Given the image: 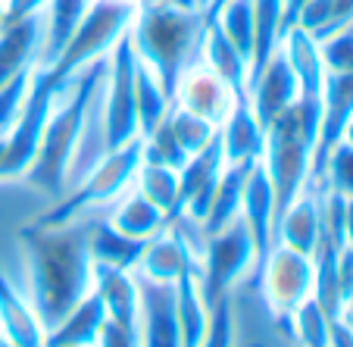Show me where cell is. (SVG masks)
Instances as JSON below:
<instances>
[{
  "label": "cell",
  "mask_w": 353,
  "mask_h": 347,
  "mask_svg": "<svg viewBox=\"0 0 353 347\" xmlns=\"http://www.w3.org/2000/svg\"><path fill=\"white\" fill-rule=\"evenodd\" d=\"M313 0H285V32L291 26H297V19H300V13L310 7Z\"/></svg>",
  "instance_id": "obj_40"
},
{
  "label": "cell",
  "mask_w": 353,
  "mask_h": 347,
  "mask_svg": "<svg viewBox=\"0 0 353 347\" xmlns=\"http://www.w3.org/2000/svg\"><path fill=\"white\" fill-rule=\"evenodd\" d=\"M94 347H141V332H138V319H116L107 316L100 335L94 341Z\"/></svg>",
  "instance_id": "obj_36"
},
{
  "label": "cell",
  "mask_w": 353,
  "mask_h": 347,
  "mask_svg": "<svg viewBox=\"0 0 353 347\" xmlns=\"http://www.w3.org/2000/svg\"><path fill=\"white\" fill-rule=\"evenodd\" d=\"M44 7H47V0H3V26L22 22V19H28V16H38Z\"/></svg>",
  "instance_id": "obj_38"
},
{
  "label": "cell",
  "mask_w": 353,
  "mask_h": 347,
  "mask_svg": "<svg viewBox=\"0 0 353 347\" xmlns=\"http://www.w3.org/2000/svg\"><path fill=\"white\" fill-rule=\"evenodd\" d=\"M222 172H225V160H222V147H219V135L210 147L197 150L194 157H188L185 166L179 169L181 179V194H179V210L181 216L194 219L200 226V219L207 216L210 204H213L216 185H219Z\"/></svg>",
  "instance_id": "obj_13"
},
{
  "label": "cell",
  "mask_w": 353,
  "mask_h": 347,
  "mask_svg": "<svg viewBox=\"0 0 353 347\" xmlns=\"http://www.w3.org/2000/svg\"><path fill=\"white\" fill-rule=\"evenodd\" d=\"M200 63L207 69H213L234 94L247 91V75H250V63L241 54L238 47L225 38L219 26L213 19H207V28H203V44H200Z\"/></svg>",
  "instance_id": "obj_20"
},
{
  "label": "cell",
  "mask_w": 353,
  "mask_h": 347,
  "mask_svg": "<svg viewBox=\"0 0 353 347\" xmlns=\"http://www.w3.org/2000/svg\"><path fill=\"white\" fill-rule=\"evenodd\" d=\"M325 72H353V19L319 38Z\"/></svg>",
  "instance_id": "obj_33"
},
{
  "label": "cell",
  "mask_w": 353,
  "mask_h": 347,
  "mask_svg": "<svg viewBox=\"0 0 353 347\" xmlns=\"http://www.w3.org/2000/svg\"><path fill=\"white\" fill-rule=\"evenodd\" d=\"M344 244L353 250V197H347L344 204Z\"/></svg>",
  "instance_id": "obj_41"
},
{
  "label": "cell",
  "mask_w": 353,
  "mask_h": 347,
  "mask_svg": "<svg viewBox=\"0 0 353 347\" xmlns=\"http://www.w3.org/2000/svg\"><path fill=\"white\" fill-rule=\"evenodd\" d=\"M207 13L203 10H181L166 0H141L134 19L128 26L134 54L144 66L154 69L169 101H175V88L188 66L200 57Z\"/></svg>",
  "instance_id": "obj_3"
},
{
  "label": "cell",
  "mask_w": 353,
  "mask_h": 347,
  "mask_svg": "<svg viewBox=\"0 0 353 347\" xmlns=\"http://www.w3.org/2000/svg\"><path fill=\"white\" fill-rule=\"evenodd\" d=\"M213 22L225 32V38L247 57L254 60V0H228L225 7L213 16Z\"/></svg>",
  "instance_id": "obj_32"
},
{
  "label": "cell",
  "mask_w": 353,
  "mask_h": 347,
  "mask_svg": "<svg viewBox=\"0 0 353 347\" xmlns=\"http://www.w3.org/2000/svg\"><path fill=\"white\" fill-rule=\"evenodd\" d=\"M234 97H238V94H234L213 69H207L200 60H194L191 66L181 72L172 103L188 110V113L200 116V119L213 122V126H222V119L228 116Z\"/></svg>",
  "instance_id": "obj_12"
},
{
  "label": "cell",
  "mask_w": 353,
  "mask_h": 347,
  "mask_svg": "<svg viewBox=\"0 0 353 347\" xmlns=\"http://www.w3.org/2000/svg\"><path fill=\"white\" fill-rule=\"evenodd\" d=\"M44 347H75V344H44Z\"/></svg>",
  "instance_id": "obj_45"
},
{
  "label": "cell",
  "mask_w": 353,
  "mask_h": 347,
  "mask_svg": "<svg viewBox=\"0 0 353 347\" xmlns=\"http://www.w3.org/2000/svg\"><path fill=\"white\" fill-rule=\"evenodd\" d=\"M219 147L225 166H254L266 150V126L256 119L247 94H238L219 126Z\"/></svg>",
  "instance_id": "obj_14"
},
{
  "label": "cell",
  "mask_w": 353,
  "mask_h": 347,
  "mask_svg": "<svg viewBox=\"0 0 353 347\" xmlns=\"http://www.w3.org/2000/svg\"><path fill=\"white\" fill-rule=\"evenodd\" d=\"M338 285H341V297H344V307L353 304V250L344 247L338 257Z\"/></svg>",
  "instance_id": "obj_39"
},
{
  "label": "cell",
  "mask_w": 353,
  "mask_h": 347,
  "mask_svg": "<svg viewBox=\"0 0 353 347\" xmlns=\"http://www.w3.org/2000/svg\"><path fill=\"white\" fill-rule=\"evenodd\" d=\"M107 319V304H103V294L97 288L81 297L54 328L44 332V344H75V347H94L100 335V326Z\"/></svg>",
  "instance_id": "obj_18"
},
{
  "label": "cell",
  "mask_w": 353,
  "mask_h": 347,
  "mask_svg": "<svg viewBox=\"0 0 353 347\" xmlns=\"http://www.w3.org/2000/svg\"><path fill=\"white\" fill-rule=\"evenodd\" d=\"M19 241L28 260L32 307L47 332L94 288L88 226H81L79 219L63 226L28 222L19 228Z\"/></svg>",
  "instance_id": "obj_1"
},
{
  "label": "cell",
  "mask_w": 353,
  "mask_h": 347,
  "mask_svg": "<svg viewBox=\"0 0 353 347\" xmlns=\"http://www.w3.org/2000/svg\"><path fill=\"white\" fill-rule=\"evenodd\" d=\"M0 335L16 347H44V326L38 322L32 301L7 281L0 269Z\"/></svg>",
  "instance_id": "obj_19"
},
{
  "label": "cell",
  "mask_w": 353,
  "mask_h": 347,
  "mask_svg": "<svg viewBox=\"0 0 353 347\" xmlns=\"http://www.w3.org/2000/svg\"><path fill=\"white\" fill-rule=\"evenodd\" d=\"M0 347H16V344H13V341H7L3 335H0Z\"/></svg>",
  "instance_id": "obj_44"
},
{
  "label": "cell",
  "mask_w": 353,
  "mask_h": 347,
  "mask_svg": "<svg viewBox=\"0 0 353 347\" xmlns=\"http://www.w3.org/2000/svg\"><path fill=\"white\" fill-rule=\"evenodd\" d=\"M138 281V332L141 347H181L175 319V285L150 281L134 272Z\"/></svg>",
  "instance_id": "obj_10"
},
{
  "label": "cell",
  "mask_w": 353,
  "mask_h": 347,
  "mask_svg": "<svg viewBox=\"0 0 353 347\" xmlns=\"http://www.w3.org/2000/svg\"><path fill=\"white\" fill-rule=\"evenodd\" d=\"M88 7H91V0H47V7L41 10V16H44V41H41L38 66H50L60 57V50L79 28Z\"/></svg>",
  "instance_id": "obj_25"
},
{
  "label": "cell",
  "mask_w": 353,
  "mask_h": 347,
  "mask_svg": "<svg viewBox=\"0 0 353 347\" xmlns=\"http://www.w3.org/2000/svg\"><path fill=\"white\" fill-rule=\"evenodd\" d=\"M281 54L288 57L294 75L300 81V94L307 97H319L322 94V81H325V66H322V54H319V38L313 32H307L303 26H291L281 38Z\"/></svg>",
  "instance_id": "obj_21"
},
{
  "label": "cell",
  "mask_w": 353,
  "mask_h": 347,
  "mask_svg": "<svg viewBox=\"0 0 353 347\" xmlns=\"http://www.w3.org/2000/svg\"><path fill=\"white\" fill-rule=\"evenodd\" d=\"M134 97H138V126H141V138H150L157 128L163 126V119L172 110L169 94L163 91L160 79L154 75V69L144 66L138 60V72H134Z\"/></svg>",
  "instance_id": "obj_29"
},
{
  "label": "cell",
  "mask_w": 353,
  "mask_h": 347,
  "mask_svg": "<svg viewBox=\"0 0 353 347\" xmlns=\"http://www.w3.org/2000/svg\"><path fill=\"white\" fill-rule=\"evenodd\" d=\"M132 185H134V191H141L150 204H157V207L169 216V222H172L175 216H181V210H179V194H181L179 169L166 166V163L141 160Z\"/></svg>",
  "instance_id": "obj_26"
},
{
  "label": "cell",
  "mask_w": 353,
  "mask_h": 347,
  "mask_svg": "<svg viewBox=\"0 0 353 347\" xmlns=\"http://www.w3.org/2000/svg\"><path fill=\"white\" fill-rule=\"evenodd\" d=\"M134 72H138V54H134L132 34H122L107 54V79H103V126H107V154L119 150L122 144L141 138L138 126V97H134Z\"/></svg>",
  "instance_id": "obj_7"
},
{
  "label": "cell",
  "mask_w": 353,
  "mask_h": 347,
  "mask_svg": "<svg viewBox=\"0 0 353 347\" xmlns=\"http://www.w3.org/2000/svg\"><path fill=\"white\" fill-rule=\"evenodd\" d=\"M103 79H107V57H100L97 63L81 69V72L63 88V94L57 97L54 110H50L44 135H41L38 154H34L32 166L22 172V179L32 188L50 194V197H60L63 188L69 185L72 157H75V150H79L88 113H91V103H94V97H97Z\"/></svg>",
  "instance_id": "obj_2"
},
{
  "label": "cell",
  "mask_w": 353,
  "mask_h": 347,
  "mask_svg": "<svg viewBox=\"0 0 353 347\" xmlns=\"http://www.w3.org/2000/svg\"><path fill=\"white\" fill-rule=\"evenodd\" d=\"M285 322L291 326V335L300 341V347H328L332 319L325 316V310L319 307V301H316L313 294H310L307 301H300Z\"/></svg>",
  "instance_id": "obj_31"
},
{
  "label": "cell",
  "mask_w": 353,
  "mask_h": 347,
  "mask_svg": "<svg viewBox=\"0 0 353 347\" xmlns=\"http://www.w3.org/2000/svg\"><path fill=\"white\" fill-rule=\"evenodd\" d=\"M166 128H169L172 141L179 144V150L185 157H194L197 150L210 147L216 141V135H219V126L200 119V116L188 113V110L175 107V103H172V110H169V116H166Z\"/></svg>",
  "instance_id": "obj_30"
},
{
  "label": "cell",
  "mask_w": 353,
  "mask_h": 347,
  "mask_svg": "<svg viewBox=\"0 0 353 347\" xmlns=\"http://www.w3.org/2000/svg\"><path fill=\"white\" fill-rule=\"evenodd\" d=\"M341 144L353 147V116H350V122H347V126H344V135H341Z\"/></svg>",
  "instance_id": "obj_43"
},
{
  "label": "cell",
  "mask_w": 353,
  "mask_h": 347,
  "mask_svg": "<svg viewBox=\"0 0 353 347\" xmlns=\"http://www.w3.org/2000/svg\"><path fill=\"white\" fill-rule=\"evenodd\" d=\"M203 347H234V304L232 297H222L213 307V319H210V332Z\"/></svg>",
  "instance_id": "obj_37"
},
{
  "label": "cell",
  "mask_w": 353,
  "mask_h": 347,
  "mask_svg": "<svg viewBox=\"0 0 353 347\" xmlns=\"http://www.w3.org/2000/svg\"><path fill=\"white\" fill-rule=\"evenodd\" d=\"M32 75H34V69H28V72L16 75L13 81H7V85L0 88V135H7L10 128H13V122L19 119L22 103H26V97H28Z\"/></svg>",
  "instance_id": "obj_35"
},
{
  "label": "cell",
  "mask_w": 353,
  "mask_h": 347,
  "mask_svg": "<svg viewBox=\"0 0 353 347\" xmlns=\"http://www.w3.org/2000/svg\"><path fill=\"white\" fill-rule=\"evenodd\" d=\"M316 285L313 257L297 254L285 244H275L260 263L263 301L275 319L285 322L300 301H307Z\"/></svg>",
  "instance_id": "obj_9"
},
{
  "label": "cell",
  "mask_w": 353,
  "mask_h": 347,
  "mask_svg": "<svg viewBox=\"0 0 353 347\" xmlns=\"http://www.w3.org/2000/svg\"><path fill=\"white\" fill-rule=\"evenodd\" d=\"M225 3H228V0H207V3H203V13H207V19H213V16L219 13Z\"/></svg>",
  "instance_id": "obj_42"
},
{
  "label": "cell",
  "mask_w": 353,
  "mask_h": 347,
  "mask_svg": "<svg viewBox=\"0 0 353 347\" xmlns=\"http://www.w3.org/2000/svg\"><path fill=\"white\" fill-rule=\"evenodd\" d=\"M175 319H179L181 347H203L213 319V307L203 301L197 275L188 272L175 281Z\"/></svg>",
  "instance_id": "obj_23"
},
{
  "label": "cell",
  "mask_w": 353,
  "mask_h": 347,
  "mask_svg": "<svg viewBox=\"0 0 353 347\" xmlns=\"http://www.w3.org/2000/svg\"><path fill=\"white\" fill-rule=\"evenodd\" d=\"M241 219L250 228L256 250V266L263 263V257L275 247V194L272 181H269L263 163H254L244 181V194H241Z\"/></svg>",
  "instance_id": "obj_15"
},
{
  "label": "cell",
  "mask_w": 353,
  "mask_h": 347,
  "mask_svg": "<svg viewBox=\"0 0 353 347\" xmlns=\"http://www.w3.org/2000/svg\"><path fill=\"white\" fill-rule=\"evenodd\" d=\"M319 97L300 94L272 126H266V150L260 163L272 181L275 228H279L281 213L310 185V166H313L316 135H319Z\"/></svg>",
  "instance_id": "obj_4"
},
{
  "label": "cell",
  "mask_w": 353,
  "mask_h": 347,
  "mask_svg": "<svg viewBox=\"0 0 353 347\" xmlns=\"http://www.w3.org/2000/svg\"><path fill=\"white\" fill-rule=\"evenodd\" d=\"M256 263V250H254V238L250 228L244 226V219H234L232 226H225L222 232L207 235L203 247H200V272H197V285L200 294L210 307L228 297L232 285Z\"/></svg>",
  "instance_id": "obj_8"
},
{
  "label": "cell",
  "mask_w": 353,
  "mask_h": 347,
  "mask_svg": "<svg viewBox=\"0 0 353 347\" xmlns=\"http://www.w3.org/2000/svg\"><path fill=\"white\" fill-rule=\"evenodd\" d=\"M134 10H138V3H128V0H91V7L81 16L79 28L66 41L60 57L50 66L38 69L63 91L81 69H88L91 63H97L100 57H107L113 50V44L132 26Z\"/></svg>",
  "instance_id": "obj_5"
},
{
  "label": "cell",
  "mask_w": 353,
  "mask_h": 347,
  "mask_svg": "<svg viewBox=\"0 0 353 347\" xmlns=\"http://www.w3.org/2000/svg\"><path fill=\"white\" fill-rule=\"evenodd\" d=\"M247 172H250V166H225L219 185H216L213 204H210L207 216L200 219V228H203V235L222 232V228L232 226V222L241 216V194H244Z\"/></svg>",
  "instance_id": "obj_28"
},
{
  "label": "cell",
  "mask_w": 353,
  "mask_h": 347,
  "mask_svg": "<svg viewBox=\"0 0 353 347\" xmlns=\"http://www.w3.org/2000/svg\"><path fill=\"white\" fill-rule=\"evenodd\" d=\"M141 160H144V138H134L128 144H122L119 150H110L85 179L75 185V191L69 197H63L54 210L41 213L38 226H63V222H75L85 210L103 207V204L119 201L128 191V185L134 181Z\"/></svg>",
  "instance_id": "obj_6"
},
{
  "label": "cell",
  "mask_w": 353,
  "mask_h": 347,
  "mask_svg": "<svg viewBox=\"0 0 353 347\" xmlns=\"http://www.w3.org/2000/svg\"><path fill=\"white\" fill-rule=\"evenodd\" d=\"M347 316H350V319H353V304H350V307H347Z\"/></svg>",
  "instance_id": "obj_46"
},
{
  "label": "cell",
  "mask_w": 353,
  "mask_h": 347,
  "mask_svg": "<svg viewBox=\"0 0 353 347\" xmlns=\"http://www.w3.org/2000/svg\"><path fill=\"white\" fill-rule=\"evenodd\" d=\"M322 188H303L297 194V201L281 213L279 228H275V244H285L297 254L313 257L316 244H319L322 232Z\"/></svg>",
  "instance_id": "obj_17"
},
{
  "label": "cell",
  "mask_w": 353,
  "mask_h": 347,
  "mask_svg": "<svg viewBox=\"0 0 353 347\" xmlns=\"http://www.w3.org/2000/svg\"><path fill=\"white\" fill-rule=\"evenodd\" d=\"M322 188L341 194V197H353V147L338 144L328 157L325 166V179H322Z\"/></svg>",
  "instance_id": "obj_34"
},
{
  "label": "cell",
  "mask_w": 353,
  "mask_h": 347,
  "mask_svg": "<svg viewBox=\"0 0 353 347\" xmlns=\"http://www.w3.org/2000/svg\"><path fill=\"white\" fill-rule=\"evenodd\" d=\"M244 94H247V101H250V107H254L256 119H260L263 126H272V122L300 97V81H297V75H294L288 57L281 54V47L266 60V66L247 81Z\"/></svg>",
  "instance_id": "obj_11"
},
{
  "label": "cell",
  "mask_w": 353,
  "mask_h": 347,
  "mask_svg": "<svg viewBox=\"0 0 353 347\" xmlns=\"http://www.w3.org/2000/svg\"><path fill=\"white\" fill-rule=\"evenodd\" d=\"M147 244H150V241L128 238V235L116 232L107 219L88 226V250H91V260L97 263V266H110V269H119V272H134V266L141 263Z\"/></svg>",
  "instance_id": "obj_22"
},
{
  "label": "cell",
  "mask_w": 353,
  "mask_h": 347,
  "mask_svg": "<svg viewBox=\"0 0 353 347\" xmlns=\"http://www.w3.org/2000/svg\"><path fill=\"white\" fill-rule=\"evenodd\" d=\"M254 60H250L247 81L266 66V60L285 38V0H254Z\"/></svg>",
  "instance_id": "obj_27"
},
{
  "label": "cell",
  "mask_w": 353,
  "mask_h": 347,
  "mask_svg": "<svg viewBox=\"0 0 353 347\" xmlns=\"http://www.w3.org/2000/svg\"><path fill=\"white\" fill-rule=\"evenodd\" d=\"M41 41H44V16L41 13L0 28V88L13 81L16 75L38 66Z\"/></svg>",
  "instance_id": "obj_16"
},
{
  "label": "cell",
  "mask_w": 353,
  "mask_h": 347,
  "mask_svg": "<svg viewBox=\"0 0 353 347\" xmlns=\"http://www.w3.org/2000/svg\"><path fill=\"white\" fill-rule=\"evenodd\" d=\"M110 226L116 232L128 235V238H141V241H150L169 226V216L163 213L157 204H150L141 191H125L119 197V204L113 207L110 213Z\"/></svg>",
  "instance_id": "obj_24"
}]
</instances>
